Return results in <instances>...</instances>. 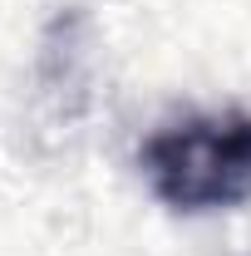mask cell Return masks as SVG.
Segmentation results:
<instances>
[{
	"label": "cell",
	"instance_id": "6da1fadb",
	"mask_svg": "<svg viewBox=\"0 0 251 256\" xmlns=\"http://www.w3.org/2000/svg\"><path fill=\"white\" fill-rule=\"evenodd\" d=\"M143 182L168 212L212 217L251 202V114L217 108L153 128L138 148Z\"/></svg>",
	"mask_w": 251,
	"mask_h": 256
}]
</instances>
